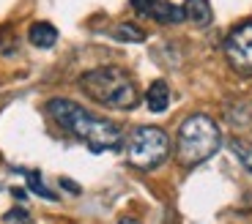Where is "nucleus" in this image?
<instances>
[{
  "label": "nucleus",
  "mask_w": 252,
  "mask_h": 224,
  "mask_svg": "<svg viewBox=\"0 0 252 224\" xmlns=\"http://www.w3.org/2000/svg\"><path fill=\"white\" fill-rule=\"evenodd\" d=\"M47 115L61 126L66 134L74 140L85 142L94 153H104V150H118L124 148V131L107 118H99L85 107H80L71 99H52L47 104Z\"/></svg>",
  "instance_id": "1"
},
{
  "label": "nucleus",
  "mask_w": 252,
  "mask_h": 224,
  "mask_svg": "<svg viewBox=\"0 0 252 224\" xmlns=\"http://www.w3.org/2000/svg\"><path fill=\"white\" fill-rule=\"evenodd\" d=\"M80 90L91 101L110 110H134L140 104V90L129 71L121 66H99L80 77Z\"/></svg>",
  "instance_id": "2"
},
{
  "label": "nucleus",
  "mask_w": 252,
  "mask_h": 224,
  "mask_svg": "<svg viewBox=\"0 0 252 224\" xmlns=\"http://www.w3.org/2000/svg\"><path fill=\"white\" fill-rule=\"evenodd\" d=\"M222 148V131L214 123V118H208L203 112L189 115L176 134V159L181 167L192 169L197 164L208 162L217 150Z\"/></svg>",
  "instance_id": "3"
},
{
  "label": "nucleus",
  "mask_w": 252,
  "mask_h": 224,
  "mask_svg": "<svg viewBox=\"0 0 252 224\" xmlns=\"http://www.w3.org/2000/svg\"><path fill=\"white\" fill-rule=\"evenodd\" d=\"M126 159L134 169H143V172H151V169L162 167L170 156V137L167 131L159 129V126H137V129L129 134L126 140Z\"/></svg>",
  "instance_id": "4"
},
{
  "label": "nucleus",
  "mask_w": 252,
  "mask_h": 224,
  "mask_svg": "<svg viewBox=\"0 0 252 224\" xmlns=\"http://www.w3.org/2000/svg\"><path fill=\"white\" fill-rule=\"evenodd\" d=\"M225 57L239 74L252 77V19L236 25L225 38Z\"/></svg>",
  "instance_id": "5"
},
{
  "label": "nucleus",
  "mask_w": 252,
  "mask_h": 224,
  "mask_svg": "<svg viewBox=\"0 0 252 224\" xmlns=\"http://www.w3.org/2000/svg\"><path fill=\"white\" fill-rule=\"evenodd\" d=\"M184 19L195 28H208L214 22V8L208 0H184Z\"/></svg>",
  "instance_id": "6"
},
{
  "label": "nucleus",
  "mask_w": 252,
  "mask_h": 224,
  "mask_svg": "<svg viewBox=\"0 0 252 224\" xmlns=\"http://www.w3.org/2000/svg\"><path fill=\"white\" fill-rule=\"evenodd\" d=\"M28 41L36 47V50H52L58 44V28L52 22H33L28 28Z\"/></svg>",
  "instance_id": "7"
},
{
  "label": "nucleus",
  "mask_w": 252,
  "mask_h": 224,
  "mask_svg": "<svg viewBox=\"0 0 252 224\" xmlns=\"http://www.w3.org/2000/svg\"><path fill=\"white\" fill-rule=\"evenodd\" d=\"M148 19H154L159 25H178V22H184V8L170 3V0H154Z\"/></svg>",
  "instance_id": "8"
},
{
  "label": "nucleus",
  "mask_w": 252,
  "mask_h": 224,
  "mask_svg": "<svg viewBox=\"0 0 252 224\" xmlns=\"http://www.w3.org/2000/svg\"><path fill=\"white\" fill-rule=\"evenodd\" d=\"M145 107L151 112H157V115L170 107V87H167L164 80H154L148 85V90H145Z\"/></svg>",
  "instance_id": "9"
},
{
  "label": "nucleus",
  "mask_w": 252,
  "mask_h": 224,
  "mask_svg": "<svg viewBox=\"0 0 252 224\" xmlns=\"http://www.w3.org/2000/svg\"><path fill=\"white\" fill-rule=\"evenodd\" d=\"M113 38H118V41L143 44L145 41V30H143V28H137V25H132V22H121V25H115Z\"/></svg>",
  "instance_id": "10"
},
{
  "label": "nucleus",
  "mask_w": 252,
  "mask_h": 224,
  "mask_svg": "<svg viewBox=\"0 0 252 224\" xmlns=\"http://www.w3.org/2000/svg\"><path fill=\"white\" fill-rule=\"evenodd\" d=\"M25 178H28V186L33 189V194H38V197H44V199H55V194L41 183V175L36 169H25Z\"/></svg>",
  "instance_id": "11"
},
{
  "label": "nucleus",
  "mask_w": 252,
  "mask_h": 224,
  "mask_svg": "<svg viewBox=\"0 0 252 224\" xmlns=\"http://www.w3.org/2000/svg\"><path fill=\"white\" fill-rule=\"evenodd\" d=\"M230 150L239 156V162L244 164L247 172H252V148H250V145H244L241 140H230Z\"/></svg>",
  "instance_id": "12"
},
{
  "label": "nucleus",
  "mask_w": 252,
  "mask_h": 224,
  "mask_svg": "<svg viewBox=\"0 0 252 224\" xmlns=\"http://www.w3.org/2000/svg\"><path fill=\"white\" fill-rule=\"evenodd\" d=\"M3 222L6 224H31V213L22 211V208H11V211L3 216Z\"/></svg>",
  "instance_id": "13"
},
{
  "label": "nucleus",
  "mask_w": 252,
  "mask_h": 224,
  "mask_svg": "<svg viewBox=\"0 0 252 224\" xmlns=\"http://www.w3.org/2000/svg\"><path fill=\"white\" fill-rule=\"evenodd\" d=\"M14 50H17V38L11 36V30H0V52L3 55H14Z\"/></svg>",
  "instance_id": "14"
},
{
  "label": "nucleus",
  "mask_w": 252,
  "mask_h": 224,
  "mask_svg": "<svg viewBox=\"0 0 252 224\" xmlns=\"http://www.w3.org/2000/svg\"><path fill=\"white\" fill-rule=\"evenodd\" d=\"M129 6H132L140 17H148V11H151V6H154V0H129Z\"/></svg>",
  "instance_id": "15"
},
{
  "label": "nucleus",
  "mask_w": 252,
  "mask_h": 224,
  "mask_svg": "<svg viewBox=\"0 0 252 224\" xmlns=\"http://www.w3.org/2000/svg\"><path fill=\"white\" fill-rule=\"evenodd\" d=\"M61 186L69 189V194H80V186H77V183H71V181H66V178H61Z\"/></svg>",
  "instance_id": "16"
},
{
  "label": "nucleus",
  "mask_w": 252,
  "mask_h": 224,
  "mask_svg": "<svg viewBox=\"0 0 252 224\" xmlns=\"http://www.w3.org/2000/svg\"><path fill=\"white\" fill-rule=\"evenodd\" d=\"M118 224H140V222H137V219H132V216H126V219H121Z\"/></svg>",
  "instance_id": "17"
}]
</instances>
